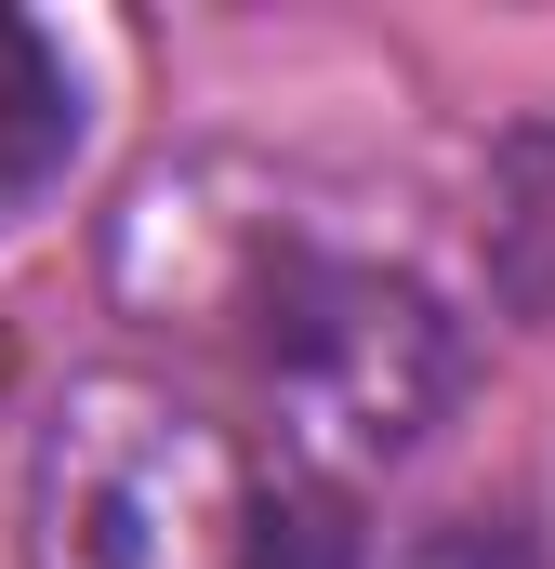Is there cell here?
<instances>
[{"label":"cell","mask_w":555,"mask_h":569,"mask_svg":"<svg viewBox=\"0 0 555 569\" xmlns=\"http://www.w3.org/2000/svg\"><path fill=\"white\" fill-rule=\"evenodd\" d=\"M476 252H490V291H503L529 331H555V107H543V120H516V133L490 146Z\"/></svg>","instance_id":"3957f363"},{"label":"cell","mask_w":555,"mask_h":569,"mask_svg":"<svg viewBox=\"0 0 555 569\" xmlns=\"http://www.w3.org/2000/svg\"><path fill=\"white\" fill-rule=\"evenodd\" d=\"M67 159H80V80H67V53H53L27 13H0V226H13Z\"/></svg>","instance_id":"277c9868"},{"label":"cell","mask_w":555,"mask_h":569,"mask_svg":"<svg viewBox=\"0 0 555 569\" xmlns=\"http://www.w3.org/2000/svg\"><path fill=\"white\" fill-rule=\"evenodd\" d=\"M120 279L145 305L212 318L252 358L278 437L317 477L411 463L463 411V318L411 266H371V252H331L317 226H291V199H265L252 172L145 186L133 239H120Z\"/></svg>","instance_id":"6da1fadb"},{"label":"cell","mask_w":555,"mask_h":569,"mask_svg":"<svg viewBox=\"0 0 555 569\" xmlns=\"http://www.w3.org/2000/svg\"><path fill=\"white\" fill-rule=\"evenodd\" d=\"M278 517L252 450L133 371L67 385L27 450V569H278Z\"/></svg>","instance_id":"7a4b0ae2"},{"label":"cell","mask_w":555,"mask_h":569,"mask_svg":"<svg viewBox=\"0 0 555 569\" xmlns=\"http://www.w3.org/2000/svg\"><path fill=\"white\" fill-rule=\"evenodd\" d=\"M411 569H490V557H463V543H450V557H411Z\"/></svg>","instance_id":"5b68a950"},{"label":"cell","mask_w":555,"mask_h":569,"mask_svg":"<svg viewBox=\"0 0 555 569\" xmlns=\"http://www.w3.org/2000/svg\"><path fill=\"white\" fill-rule=\"evenodd\" d=\"M0 371H13V345H0Z\"/></svg>","instance_id":"8992f818"}]
</instances>
